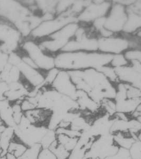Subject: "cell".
<instances>
[{
	"mask_svg": "<svg viewBox=\"0 0 141 159\" xmlns=\"http://www.w3.org/2000/svg\"><path fill=\"white\" fill-rule=\"evenodd\" d=\"M79 90L84 91L99 104L105 98L115 99L116 85L111 83L98 69L67 71Z\"/></svg>",
	"mask_w": 141,
	"mask_h": 159,
	"instance_id": "1",
	"label": "cell"
},
{
	"mask_svg": "<svg viewBox=\"0 0 141 159\" xmlns=\"http://www.w3.org/2000/svg\"><path fill=\"white\" fill-rule=\"evenodd\" d=\"M112 55L96 52H61L54 56L55 67L65 71L99 69L109 65Z\"/></svg>",
	"mask_w": 141,
	"mask_h": 159,
	"instance_id": "2",
	"label": "cell"
},
{
	"mask_svg": "<svg viewBox=\"0 0 141 159\" xmlns=\"http://www.w3.org/2000/svg\"><path fill=\"white\" fill-rule=\"evenodd\" d=\"M20 50L29 56L42 71H46L55 67L54 56L43 51L36 40L30 38L24 39Z\"/></svg>",
	"mask_w": 141,
	"mask_h": 159,
	"instance_id": "3",
	"label": "cell"
},
{
	"mask_svg": "<svg viewBox=\"0 0 141 159\" xmlns=\"http://www.w3.org/2000/svg\"><path fill=\"white\" fill-rule=\"evenodd\" d=\"M78 21L77 18L69 13H63L51 20H44L34 29L28 38L38 41L48 38L67 24Z\"/></svg>",
	"mask_w": 141,
	"mask_h": 159,
	"instance_id": "4",
	"label": "cell"
},
{
	"mask_svg": "<svg viewBox=\"0 0 141 159\" xmlns=\"http://www.w3.org/2000/svg\"><path fill=\"white\" fill-rule=\"evenodd\" d=\"M24 39L15 25L0 18V51L9 55L18 52Z\"/></svg>",
	"mask_w": 141,
	"mask_h": 159,
	"instance_id": "5",
	"label": "cell"
},
{
	"mask_svg": "<svg viewBox=\"0 0 141 159\" xmlns=\"http://www.w3.org/2000/svg\"><path fill=\"white\" fill-rule=\"evenodd\" d=\"M98 51L107 54H124L130 49L129 38L126 34L121 33L107 38H98Z\"/></svg>",
	"mask_w": 141,
	"mask_h": 159,
	"instance_id": "6",
	"label": "cell"
},
{
	"mask_svg": "<svg viewBox=\"0 0 141 159\" xmlns=\"http://www.w3.org/2000/svg\"><path fill=\"white\" fill-rule=\"evenodd\" d=\"M112 4L111 1H91L77 17L78 21L81 24L91 25L98 19L107 16Z\"/></svg>",
	"mask_w": 141,
	"mask_h": 159,
	"instance_id": "7",
	"label": "cell"
},
{
	"mask_svg": "<svg viewBox=\"0 0 141 159\" xmlns=\"http://www.w3.org/2000/svg\"><path fill=\"white\" fill-rule=\"evenodd\" d=\"M114 2L112 1L108 13L105 16L104 27L115 34H120L123 32L127 18L126 7Z\"/></svg>",
	"mask_w": 141,
	"mask_h": 159,
	"instance_id": "8",
	"label": "cell"
},
{
	"mask_svg": "<svg viewBox=\"0 0 141 159\" xmlns=\"http://www.w3.org/2000/svg\"><path fill=\"white\" fill-rule=\"evenodd\" d=\"M51 87L61 94L69 97L76 101L78 90L67 71L60 70Z\"/></svg>",
	"mask_w": 141,
	"mask_h": 159,
	"instance_id": "9",
	"label": "cell"
},
{
	"mask_svg": "<svg viewBox=\"0 0 141 159\" xmlns=\"http://www.w3.org/2000/svg\"><path fill=\"white\" fill-rule=\"evenodd\" d=\"M23 80L27 82L34 88H40L44 83V72L31 67L22 61L18 66Z\"/></svg>",
	"mask_w": 141,
	"mask_h": 159,
	"instance_id": "10",
	"label": "cell"
},
{
	"mask_svg": "<svg viewBox=\"0 0 141 159\" xmlns=\"http://www.w3.org/2000/svg\"><path fill=\"white\" fill-rule=\"evenodd\" d=\"M24 114L32 125L47 127L52 112L48 109L37 107L25 111Z\"/></svg>",
	"mask_w": 141,
	"mask_h": 159,
	"instance_id": "11",
	"label": "cell"
},
{
	"mask_svg": "<svg viewBox=\"0 0 141 159\" xmlns=\"http://www.w3.org/2000/svg\"><path fill=\"white\" fill-rule=\"evenodd\" d=\"M80 25L78 21L70 22L48 38L69 42V40L74 38Z\"/></svg>",
	"mask_w": 141,
	"mask_h": 159,
	"instance_id": "12",
	"label": "cell"
},
{
	"mask_svg": "<svg viewBox=\"0 0 141 159\" xmlns=\"http://www.w3.org/2000/svg\"><path fill=\"white\" fill-rule=\"evenodd\" d=\"M127 18L122 33L134 34L141 29V15L128 12Z\"/></svg>",
	"mask_w": 141,
	"mask_h": 159,
	"instance_id": "13",
	"label": "cell"
},
{
	"mask_svg": "<svg viewBox=\"0 0 141 159\" xmlns=\"http://www.w3.org/2000/svg\"><path fill=\"white\" fill-rule=\"evenodd\" d=\"M27 145L23 143L16 135H15L12 141L10 143L9 146L7 149V152L12 154L13 155L20 159L24 155L27 150Z\"/></svg>",
	"mask_w": 141,
	"mask_h": 159,
	"instance_id": "14",
	"label": "cell"
},
{
	"mask_svg": "<svg viewBox=\"0 0 141 159\" xmlns=\"http://www.w3.org/2000/svg\"><path fill=\"white\" fill-rule=\"evenodd\" d=\"M98 70L115 85L120 82V80L116 73V70L111 65H105Z\"/></svg>",
	"mask_w": 141,
	"mask_h": 159,
	"instance_id": "15",
	"label": "cell"
},
{
	"mask_svg": "<svg viewBox=\"0 0 141 159\" xmlns=\"http://www.w3.org/2000/svg\"><path fill=\"white\" fill-rule=\"evenodd\" d=\"M43 149L40 143H36L28 147L24 155L19 159H38Z\"/></svg>",
	"mask_w": 141,
	"mask_h": 159,
	"instance_id": "16",
	"label": "cell"
},
{
	"mask_svg": "<svg viewBox=\"0 0 141 159\" xmlns=\"http://www.w3.org/2000/svg\"><path fill=\"white\" fill-rule=\"evenodd\" d=\"M59 69L54 67L44 72V83L43 86L51 87L60 72Z\"/></svg>",
	"mask_w": 141,
	"mask_h": 159,
	"instance_id": "17",
	"label": "cell"
},
{
	"mask_svg": "<svg viewBox=\"0 0 141 159\" xmlns=\"http://www.w3.org/2000/svg\"><path fill=\"white\" fill-rule=\"evenodd\" d=\"M130 62L125 57L124 54L114 55L112 56V59L109 65L114 67L115 69H117L120 67H124L130 64Z\"/></svg>",
	"mask_w": 141,
	"mask_h": 159,
	"instance_id": "18",
	"label": "cell"
},
{
	"mask_svg": "<svg viewBox=\"0 0 141 159\" xmlns=\"http://www.w3.org/2000/svg\"><path fill=\"white\" fill-rule=\"evenodd\" d=\"M56 139L55 130L48 129L40 141L43 148H48L52 144Z\"/></svg>",
	"mask_w": 141,
	"mask_h": 159,
	"instance_id": "19",
	"label": "cell"
},
{
	"mask_svg": "<svg viewBox=\"0 0 141 159\" xmlns=\"http://www.w3.org/2000/svg\"><path fill=\"white\" fill-rule=\"evenodd\" d=\"M124 54L130 63L135 61L141 64V49H129Z\"/></svg>",
	"mask_w": 141,
	"mask_h": 159,
	"instance_id": "20",
	"label": "cell"
},
{
	"mask_svg": "<svg viewBox=\"0 0 141 159\" xmlns=\"http://www.w3.org/2000/svg\"><path fill=\"white\" fill-rule=\"evenodd\" d=\"M74 1H59L56 6V16L61 15L69 11L72 6Z\"/></svg>",
	"mask_w": 141,
	"mask_h": 159,
	"instance_id": "21",
	"label": "cell"
},
{
	"mask_svg": "<svg viewBox=\"0 0 141 159\" xmlns=\"http://www.w3.org/2000/svg\"><path fill=\"white\" fill-rule=\"evenodd\" d=\"M22 62L21 56L19 51L12 52L9 55L8 63L15 66H18Z\"/></svg>",
	"mask_w": 141,
	"mask_h": 159,
	"instance_id": "22",
	"label": "cell"
},
{
	"mask_svg": "<svg viewBox=\"0 0 141 159\" xmlns=\"http://www.w3.org/2000/svg\"><path fill=\"white\" fill-rule=\"evenodd\" d=\"M38 159H57L56 156L48 148H43Z\"/></svg>",
	"mask_w": 141,
	"mask_h": 159,
	"instance_id": "23",
	"label": "cell"
},
{
	"mask_svg": "<svg viewBox=\"0 0 141 159\" xmlns=\"http://www.w3.org/2000/svg\"><path fill=\"white\" fill-rule=\"evenodd\" d=\"M11 106L10 102L7 100L3 99L0 100V111L6 109Z\"/></svg>",
	"mask_w": 141,
	"mask_h": 159,
	"instance_id": "24",
	"label": "cell"
},
{
	"mask_svg": "<svg viewBox=\"0 0 141 159\" xmlns=\"http://www.w3.org/2000/svg\"><path fill=\"white\" fill-rule=\"evenodd\" d=\"M6 157H7V159H19L16 157L14 155H13L12 154L8 152L6 155Z\"/></svg>",
	"mask_w": 141,
	"mask_h": 159,
	"instance_id": "25",
	"label": "cell"
}]
</instances>
